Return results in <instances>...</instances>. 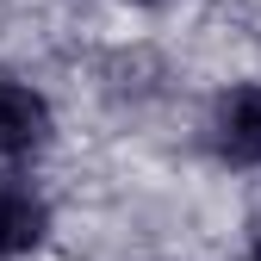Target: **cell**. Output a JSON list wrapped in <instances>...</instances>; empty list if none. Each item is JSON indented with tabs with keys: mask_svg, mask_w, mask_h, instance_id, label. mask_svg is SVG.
Here are the masks:
<instances>
[{
	"mask_svg": "<svg viewBox=\"0 0 261 261\" xmlns=\"http://www.w3.org/2000/svg\"><path fill=\"white\" fill-rule=\"evenodd\" d=\"M56 112L44 100V87H31L19 75H0V162H25L50 143Z\"/></svg>",
	"mask_w": 261,
	"mask_h": 261,
	"instance_id": "cell-1",
	"label": "cell"
},
{
	"mask_svg": "<svg viewBox=\"0 0 261 261\" xmlns=\"http://www.w3.org/2000/svg\"><path fill=\"white\" fill-rule=\"evenodd\" d=\"M50 237V199L25 174H0V261H19Z\"/></svg>",
	"mask_w": 261,
	"mask_h": 261,
	"instance_id": "cell-2",
	"label": "cell"
},
{
	"mask_svg": "<svg viewBox=\"0 0 261 261\" xmlns=\"http://www.w3.org/2000/svg\"><path fill=\"white\" fill-rule=\"evenodd\" d=\"M212 130H218L224 162H237V168H261V81H237V87H224Z\"/></svg>",
	"mask_w": 261,
	"mask_h": 261,
	"instance_id": "cell-3",
	"label": "cell"
},
{
	"mask_svg": "<svg viewBox=\"0 0 261 261\" xmlns=\"http://www.w3.org/2000/svg\"><path fill=\"white\" fill-rule=\"evenodd\" d=\"M249 261H261V237H255V249H249Z\"/></svg>",
	"mask_w": 261,
	"mask_h": 261,
	"instance_id": "cell-4",
	"label": "cell"
},
{
	"mask_svg": "<svg viewBox=\"0 0 261 261\" xmlns=\"http://www.w3.org/2000/svg\"><path fill=\"white\" fill-rule=\"evenodd\" d=\"M137 7H155V0H137Z\"/></svg>",
	"mask_w": 261,
	"mask_h": 261,
	"instance_id": "cell-5",
	"label": "cell"
}]
</instances>
